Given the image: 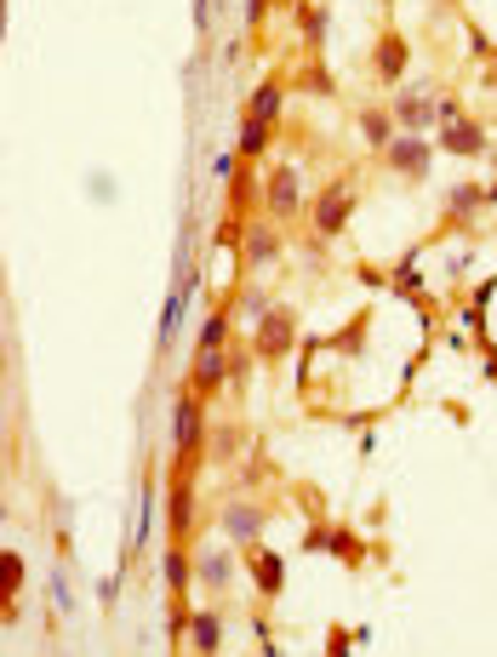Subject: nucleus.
Here are the masks:
<instances>
[{"instance_id":"nucleus-1","label":"nucleus","mask_w":497,"mask_h":657,"mask_svg":"<svg viewBox=\"0 0 497 657\" xmlns=\"http://www.w3.org/2000/svg\"><path fill=\"white\" fill-rule=\"evenodd\" d=\"M207 401L194 394L189 383L178 389V401H172V475H194L207 464Z\"/></svg>"},{"instance_id":"nucleus-2","label":"nucleus","mask_w":497,"mask_h":657,"mask_svg":"<svg viewBox=\"0 0 497 657\" xmlns=\"http://www.w3.org/2000/svg\"><path fill=\"white\" fill-rule=\"evenodd\" d=\"M355 206H360V178H355V172H338L331 183H320V194L309 201L315 241H343L349 223H355Z\"/></svg>"},{"instance_id":"nucleus-3","label":"nucleus","mask_w":497,"mask_h":657,"mask_svg":"<svg viewBox=\"0 0 497 657\" xmlns=\"http://www.w3.org/2000/svg\"><path fill=\"white\" fill-rule=\"evenodd\" d=\"M309 212V194H304V167H292V160H281V167L263 172V218L275 223H297Z\"/></svg>"},{"instance_id":"nucleus-4","label":"nucleus","mask_w":497,"mask_h":657,"mask_svg":"<svg viewBox=\"0 0 497 657\" xmlns=\"http://www.w3.org/2000/svg\"><path fill=\"white\" fill-rule=\"evenodd\" d=\"M241 543H201L194 549V589H201L207 601H223V595H235V577H241Z\"/></svg>"},{"instance_id":"nucleus-5","label":"nucleus","mask_w":497,"mask_h":657,"mask_svg":"<svg viewBox=\"0 0 497 657\" xmlns=\"http://www.w3.org/2000/svg\"><path fill=\"white\" fill-rule=\"evenodd\" d=\"M389 115L401 120V131H435L441 126V92L429 81H401V86H389Z\"/></svg>"},{"instance_id":"nucleus-6","label":"nucleus","mask_w":497,"mask_h":657,"mask_svg":"<svg viewBox=\"0 0 497 657\" xmlns=\"http://www.w3.org/2000/svg\"><path fill=\"white\" fill-rule=\"evenodd\" d=\"M435 138L429 131H401L378 160H383V172H394V178H406V183H429V172H435Z\"/></svg>"},{"instance_id":"nucleus-7","label":"nucleus","mask_w":497,"mask_h":657,"mask_svg":"<svg viewBox=\"0 0 497 657\" xmlns=\"http://www.w3.org/2000/svg\"><path fill=\"white\" fill-rule=\"evenodd\" d=\"M281 252H286V223H275V218H246V235H241V275L275 269Z\"/></svg>"},{"instance_id":"nucleus-8","label":"nucleus","mask_w":497,"mask_h":657,"mask_svg":"<svg viewBox=\"0 0 497 657\" xmlns=\"http://www.w3.org/2000/svg\"><path fill=\"white\" fill-rule=\"evenodd\" d=\"M297 320H304V315H297L292 304H275L269 315L252 326V354H257V360H286V354L297 349V332H304Z\"/></svg>"},{"instance_id":"nucleus-9","label":"nucleus","mask_w":497,"mask_h":657,"mask_svg":"<svg viewBox=\"0 0 497 657\" xmlns=\"http://www.w3.org/2000/svg\"><path fill=\"white\" fill-rule=\"evenodd\" d=\"M166 532H172V543L201 538V491H194V475H172V486H166Z\"/></svg>"},{"instance_id":"nucleus-10","label":"nucleus","mask_w":497,"mask_h":657,"mask_svg":"<svg viewBox=\"0 0 497 657\" xmlns=\"http://www.w3.org/2000/svg\"><path fill=\"white\" fill-rule=\"evenodd\" d=\"M218 532L229 538V543H263V532H269V509H263L257 498H229L223 509H218Z\"/></svg>"},{"instance_id":"nucleus-11","label":"nucleus","mask_w":497,"mask_h":657,"mask_svg":"<svg viewBox=\"0 0 497 657\" xmlns=\"http://www.w3.org/2000/svg\"><path fill=\"white\" fill-rule=\"evenodd\" d=\"M435 149H441V155H457V160H475V155H491V138H486V120H469V115H457V120L435 126Z\"/></svg>"},{"instance_id":"nucleus-12","label":"nucleus","mask_w":497,"mask_h":657,"mask_svg":"<svg viewBox=\"0 0 497 657\" xmlns=\"http://www.w3.org/2000/svg\"><path fill=\"white\" fill-rule=\"evenodd\" d=\"M486 212V183L475 178H457L446 183V229H457V235H475V218Z\"/></svg>"},{"instance_id":"nucleus-13","label":"nucleus","mask_w":497,"mask_h":657,"mask_svg":"<svg viewBox=\"0 0 497 657\" xmlns=\"http://www.w3.org/2000/svg\"><path fill=\"white\" fill-rule=\"evenodd\" d=\"M406 63H412V41L401 35V29H383L378 46H372V75L383 86H401L406 81Z\"/></svg>"},{"instance_id":"nucleus-14","label":"nucleus","mask_w":497,"mask_h":657,"mask_svg":"<svg viewBox=\"0 0 497 657\" xmlns=\"http://www.w3.org/2000/svg\"><path fill=\"white\" fill-rule=\"evenodd\" d=\"M160 583L172 601H194V543H172L160 554Z\"/></svg>"},{"instance_id":"nucleus-15","label":"nucleus","mask_w":497,"mask_h":657,"mask_svg":"<svg viewBox=\"0 0 497 657\" xmlns=\"http://www.w3.org/2000/svg\"><path fill=\"white\" fill-rule=\"evenodd\" d=\"M246 572H252V589H257L263 601H275L281 589H286V561H281V549L246 543Z\"/></svg>"},{"instance_id":"nucleus-16","label":"nucleus","mask_w":497,"mask_h":657,"mask_svg":"<svg viewBox=\"0 0 497 657\" xmlns=\"http://www.w3.org/2000/svg\"><path fill=\"white\" fill-rule=\"evenodd\" d=\"M223 206H229V218H252V206H263V172H257V160H241V167H235Z\"/></svg>"},{"instance_id":"nucleus-17","label":"nucleus","mask_w":497,"mask_h":657,"mask_svg":"<svg viewBox=\"0 0 497 657\" xmlns=\"http://www.w3.org/2000/svg\"><path fill=\"white\" fill-rule=\"evenodd\" d=\"M355 131H360V144H367L372 155H383L394 138H401V120L389 115V104H367V109L355 115Z\"/></svg>"},{"instance_id":"nucleus-18","label":"nucleus","mask_w":497,"mask_h":657,"mask_svg":"<svg viewBox=\"0 0 497 657\" xmlns=\"http://www.w3.org/2000/svg\"><path fill=\"white\" fill-rule=\"evenodd\" d=\"M229 383V349H194V367H189V389L212 401V394Z\"/></svg>"},{"instance_id":"nucleus-19","label":"nucleus","mask_w":497,"mask_h":657,"mask_svg":"<svg viewBox=\"0 0 497 657\" xmlns=\"http://www.w3.org/2000/svg\"><path fill=\"white\" fill-rule=\"evenodd\" d=\"M389 292L394 298H412V304H423L429 298V275H423V246H412L401 263L389 269Z\"/></svg>"},{"instance_id":"nucleus-20","label":"nucleus","mask_w":497,"mask_h":657,"mask_svg":"<svg viewBox=\"0 0 497 657\" xmlns=\"http://www.w3.org/2000/svg\"><path fill=\"white\" fill-rule=\"evenodd\" d=\"M286 7H292L297 35H304V52H320L326 46V7L320 0H286Z\"/></svg>"},{"instance_id":"nucleus-21","label":"nucleus","mask_w":497,"mask_h":657,"mask_svg":"<svg viewBox=\"0 0 497 657\" xmlns=\"http://www.w3.org/2000/svg\"><path fill=\"white\" fill-rule=\"evenodd\" d=\"M281 109H286V81L269 75V81H257V86H252V97H246V109H241V115H257V120H275V126H281Z\"/></svg>"},{"instance_id":"nucleus-22","label":"nucleus","mask_w":497,"mask_h":657,"mask_svg":"<svg viewBox=\"0 0 497 657\" xmlns=\"http://www.w3.org/2000/svg\"><path fill=\"white\" fill-rule=\"evenodd\" d=\"M235 304H218V309H207L201 315V343H194V349H229V343H235Z\"/></svg>"},{"instance_id":"nucleus-23","label":"nucleus","mask_w":497,"mask_h":657,"mask_svg":"<svg viewBox=\"0 0 497 657\" xmlns=\"http://www.w3.org/2000/svg\"><path fill=\"white\" fill-rule=\"evenodd\" d=\"M189 646L201 651V657H212V651L223 646V612H218V606H194V617H189Z\"/></svg>"},{"instance_id":"nucleus-24","label":"nucleus","mask_w":497,"mask_h":657,"mask_svg":"<svg viewBox=\"0 0 497 657\" xmlns=\"http://www.w3.org/2000/svg\"><path fill=\"white\" fill-rule=\"evenodd\" d=\"M275 144V120H257V115H241V138H235V155L241 160H263Z\"/></svg>"},{"instance_id":"nucleus-25","label":"nucleus","mask_w":497,"mask_h":657,"mask_svg":"<svg viewBox=\"0 0 497 657\" xmlns=\"http://www.w3.org/2000/svg\"><path fill=\"white\" fill-rule=\"evenodd\" d=\"M155 480H144V498H138V526H131V549H126V561H138L144 543H149V526H155Z\"/></svg>"},{"instance_id":"nucleus-26","label":"nucleus","mask_w":497,"mask_h":657,"mask_svg":"<svg viewBox=\"0 0 497 657\" xmlns=\"http://www.w3.org/2000/svg\"><path fill=\"white\" fill-rule=\"evenodd\" d=\"M326 554H338L343 566H360V561H367V543H360V538L349 532V526H331V538H326Z\"/></svg>"},{"instance_id":"nucleus-27","label":"nucleus","mask_w":497,"mask_h":657,"mask_svg":"<svg viewBox=\"0 0 497 657\" xmlns=\"http://www.w3.org/2000/svg\"><path fill=\"white\" fill-rule=\"evenodd\" d=\"M241 441H246V423H223V430L207 435V457H223V464H229V457L241 452Z\"/></svg>"},{"instance_id":"nucleus-28","label":"nucleus","mask_w":497,"mask_h":657,"mask_svg":"<svg viewBox=\"0 0 497 657\" xmlns=\"http://www.w3.org/2000/svg\"><path fill=\"white\" fill-rule=\"evenodd\" d=\"M275 309V298H269V292H263V286H241V298H235V315L246 320V326H257L263 315H269Z\"/></svg>"},{"instance_id":"nucleus-29","label":"nucleus","mask_w":497,"mask_h":657,"mask_svg":"<svg viewBox=\"0 0 497 657\" xmlns=\"http://www.w3.org/2000/svg\"><path fill=\"white\" fill-rule=\"evenodd\" d=\"M0 572H7V595H18V589H23V561H18L12 549L0 554Z\"/></svg>"},{"instance_id":"nucleus-30","label":"nucleus","mask_w":497,"mask_h":657,"mask_svg":"<svg viewBox=\"0 0 497 657\" xmlns=\"http://www.w3.org/2000/svg\"><path fill=\"white\" fill-rule=\"evenodd\" d=\"M469 52H475V57H497V41L486 35L480 23H469Z\"/></svg>"},{"instance_id":"nucleus-31","label":"nucleus","mask_w":497,"mask_h":657,"mask_svg":"<svg viewBox=\"0 0 497 657\" xmlns=\"http://www.w3.org/2000/svg\"><path fill=\"white\" fill-rule=\"evenodd\" d=\"M292 86H315V97H326L331 92V75L326 70H304V75H292Z\"/></svg>"},{"instance_id":"nucleus-32","label":"nucleus","mask_w":497,"mask_h":657,"mask_svg":"<svg viewBox=\"0 0 497 657\" xmlns=\"http://www.w3.org/2000/svg\"><path fill=\"white\" fill-rule=\"evenodd\" d=\"M52 606H57V612H70V606H75V595H70V577H63V572H52Z\"/></svg>"},{"instance_id":"nucleus-33","label":"nucleus","mask_w":497,"mask_h":657,"mask_svg":"<svg viewBox=\"0 0 497 657\" xmlns=\"http://www.w3.org/2000/svg\"><path fill=\"white\" fill-rule=\"evenodd\" d=\"M97 601H104V606H115V601H120V572L97 577Z\"/></svg>"},{"instance_id":"nucleus-34","label":"nucleus","mask_w":497,"mask_h":657,"mask_svg":"<svg viewBox=\"0 0 497 657\" xmlns=\"http://www.w3.org/2000/svg\"><path fill=\"white\" fill-rule=\"evenodd\" d=\"M349 646H355V635H349V629H331V635H326V651H331V657H343Z\"/></svg>"},{"instance_id":"nucleus-35","label":"nucleus","mask_w":497,"mask_h":657,"mask_svg":"<svg viewBox=\"0 0 497 657\" xmlns=\"http://www.w3.org/2000/svg\"><path fill=\"white\" fill-rule=\"evenodd\" d=\"M235 167H241V155H218V160H212V178L229 183V178H235Z\"/></svg>"},{"instance_id":"nucleus-36","label":"nucleus","mask_w":497,"mask_h":657,"mask_svg":"<svg viewBox=\"0 0 497 657\" xmlns=\"http://www.w3.org/2000/svg\"><path fill=\"white\" fill-rule=\"evenodd\" d=\"M360 280H367V286H389V269H378V263H360Z\"/></svg>"},{"instance_id":"nucleus-37","label":"nucleus","mask_w":497,"mask_h":657,"mask_svg":"<svg viewBox=\"0 0 497 657\" xmlns=\"http://www.w3.org/2000/svg\"><path fill=\"white\" fill-rule=\"evenodd\" d=\"M194 29H201V35L212 29V0H194Z\"/></svg>"},{"instance_id":"nucleus-38","label":"nucleus","mask_w":497,"mask_h":657,"mask_svg":"<svg viewBox=\"0 0 497 657\" xmlns=\"http://www.w3.org/2000/svg\"><path fill=\"white\" fill-rule=\"evenodd\" d=\"M457 115H463V97H452V92H446V97H441V126H446V120H457Z\"/></svg>"},{"instance_id":"nucleus-39","label":"nucleus","mask_w":497,"mask_h":657,"mask_svg":"<svg viewBox=\"0 0 497 657\" xmlns=\"http://www.w3.org/2000/svg\"><path fill=\"white\" fill-rule=\"evenodd\" d=\"M486 206H497V178L486 183Z\"/></svg>"},{"instance_id":"nucleus-40","label":"nucleus","mask_w":497,"mask_h":657,"mask_svg":"<svg viewBox=\"0 0 497 657\" xmlns=\"http://www.w3.org/2000/svg\"><path fill=\"white\" fill-rule=\"evenodd\" d=\"M435 7H446V12H452V7H463V0H435Z\"/></svg>"},{"instance_id":"nucleus-41","label":"nucleus","mask_w":497,"mask_h":657,"mask_svg":"<svg viewBox=\"0 0 497 657\" xmlns=\"http://www.w3.org/2000/svg\"><path fill=\"white\" fill-rule=\"evenodd\" d=\"M378 7H383V12H389V7H394V0H378Z\"/></svg>"}]
</instances>
